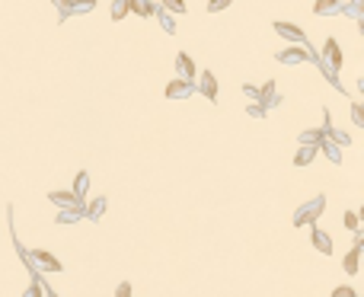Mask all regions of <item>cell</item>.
Wrapping results in <instances>:
<instances>
[{"label": "cell", "instance_id": "6", "mask_svg": "<svg viewBox=\"0 0 364 297\" xmlns=\"http://www.w3.org/2000/svg\"><path fill=\"white\" fill-rule=\"evenodd\" d=\"M86 186H90V176H86V173H77V179H73V195H83L86 192Z\"/></svg>", "mask_w": 364, "mask_h": 297}, {"label": "cell", "instance_id": "13", "mask_svg": "<svg viewBox=\"0 0 364 297\" xmlns=\"http://www.w3.org/2000/svg\"><path fill=\"white\" fill-rule=\"evenodd\" d=\"M345 224L352 227V230H358V214H345Z\"/></svg>", "mask_w": 364, "mask_h": 297}, {"label": "cell", "instance_id": "16", "mask_svg": "<svg viewBox=\"0 0 364 297\" xmlns=\"http://www.w3.org/2000/svg\"><path fill=\"white\" fill-rule=\"evenodd\" d=\"M166 10H173V13H182V10H185V6H182L179 0H170V6H166Z\"/></svg>", "mask_w": 364, "mask_h": 297}, {"label": "cell", "instance_id": "12", "mask_svg": "<svg viewBox=\"0 0 364 297\" xmlns=\"http://www.w3.org/2000/svg\"><path fill=\"white\" fill-rule=\"evenodd\" d=\"M26 297H42V281H36V285L29 288V294H26Z\"/></svg>", "mask_w": 364, "mask_h": 297}, {"label": "cell", "instance_id": "3", "mask_svg": "<svg viewBox=\"0 0 364 297\" xmlns=\"http://www.w3.org/2000/svg\"><path fill=\"white\" fill-rule=\"evenodd\" d=\"M176 67H179V74H185V80L195 77V64H192V58H188V55H179L176 58Z\"/></svg>", "mask_w": 364, "mask_h": 297}, {"label": "cell", "instance_id": "2", "mask_svg": "<svg viewBox=\"0 0 364 297\" xmlns=\"http://www.w3.org/2000/svg\"><path fill=\"white\" fill-rule=\"evenodd\" d=\"M326 58H329V64H332V67H342V51H339V45H335V38H329V42H326Z\"/></svg>", "mask_w": 364, "mask_h": 297}, {"label": "cell", "instance_id": "1", "mask_svg": "<svg viewBox=\"0 0 364 297\" xmlns=\"http://www.w3.org/2000/svg\"><path fill=\"white\" fill-rule=\"evenodd\" d=\"M29 259H38L45 268H58V272H61V262H58L51 253H45V249H32V256H29Z\"/></svg>", "mask_w": 364, "mask_h": 297}, {"label": "cell", "instance_id": "15", "mask_svg": "<svg viewBox=\"0 0 364 297\" xmlns=\"http://www.w3.org/2000/svg\"><path fill=\"white\" fill-rule=\"evenodd\" d=\"M118 297H131V285H128V281H125V285H118Z\"/></svg>", "mask_w": 364, "mask_h": 297}, {"label": "cell", "instance_id": "11", "mask_svg": "<svg viewBox=\"0 0 364 297\" xmlns=\"http://www.w3.org/2000/svg\"><path fill=\"white\" fill-rule=\"evenodd\" d=\"M313 243H316V246L323 249V253H329V240L323 237V230H313Z\"/></svg>", "mask_w": 364, "mask_h": 297}, {"label": "cell", "instance_id": "4", "mask_svg": "<svg viewBox=\"0 0 364 297\" xmlns=\"http://www.w3.org/2000/svg\"><path fill=\"white\" fill-rule=\"evenodd\" d=\"M278 32H281V36H291V38H297V42H303V32H300L294 23H278Z\"/></svg>", "mask_w": 364, "mask_h": 297}, {"label": "cell", "instance_id": "20", "mask_svg": "<svg viewBox=\"0 0 364 297\" xmlns=\"http://www.w3.org/2000/svg\"><path fill=\"white\" fill-rule=\"evenodd\" d=\"M51 297H55V294H51Z\"/></svg>", "mask_w": 364, "mask_h": 297}, {"label": "cell", "instance_id": "19", "mask_svg": "<svg viewBox=\"0 0 364 297\" xmlns=\"http://www.w3.org/2000/svg\"><path fill=\"white\" fill-rule=\"evenodd\" d=\"M352 118H355V125H361V106H355V109H352Z\"/></svg>", "mask_w": 364, "mask_h": 297}, {"label": "cell", "instance_id": "10", "mask_svg": "<svg viewBox=\"0 0 364 297\" xmlns=\"http://www.w3.org/2000/svg\"><path fill=\"white\" fill-rule=\"evenodd\" d=\"M48 198L55 201V205H77V198H71V195H58V192H51ZM77 208H80V205H77Z\"/></svg>", "mask_w": 364, "mask_h": 297}, {"label": "cell", "instance_id": "5", "mask_svg": "<svg viewBox=\"0 0 364 297\" xmlns=\"http://www.w3.org/2000/svg\"><path fill=\"white\" fill-rule=\"evenodd\" d=\"M188 90H192V86H188L185 80H176V83H170V90H166V96H188Z\"/></svg>", "mask_w": 364, "mask_h": 297}, {"label": "cell", "instance_id": "14", "mask_svg": "<svg viewBox=\"0 0 364 297\" xmlns=\"http://www.w3.org/2000/svg\"><path fill=\"white\" fill-rule=\"evenodd\" d=\"M332 297H358V294H355V291H352V288H339V291H335Z\"/></svg>", "mask_w": 364, "mask_h": 297}, {"label": "cell", "instance_id": "8", "mask_svg": "<svg viewBox=\"0 0 364 297\" xmlns=\"http://www.w3.org/2000/svg\"><path fill=\"white\" fill-rule=\"evenodd\" d=\"M201 80H205V83H201V90H205V96H218V83H214V77H211V74H205V77H201Z\"/></svg>", "mask_w": 364, "mask_h": 297}, {"label": "cell", "instance_id": "17", "mask_svg": "<svg viewBox=\"0 0 364 297\" xmlns=\"http://www.w3.org/2000/svg\"><path fill=\"white\" fill-rule=\"evenodd\" d=\"M227 0H214V3H208V10H224Z\"/></svg>", "mask_w": 364, "mask_h": 297}, {"label": "cell", "instance_id": "9", "mask_svg": "<svg viewBox=\"0 0 364 297\" xmlns=\"http://www.w3.org/2000/svg\"><path fill=\"white\" fill-rule=\"evenodd\" d=\"M313 157H316V147H313V150H310V147H303V150L297 153V160H294V163H297V166H303V163H310Z\"/></svg>", "mask_w": 364, "mask_h": 297}, {"label": "cell", "instance_id": "7", "mask_svg": "<svg viewBox=\"0 0 364 297\" xmlns=\"http://www.w3.org/2000/svg\"><path fill=\"white\" fill-rule=\"evenodd\" d=\"M345 272H348V275H355V272H358V246H355L352 253L345 256Z\"/></svg>", "mask_w": 364, "mask_h": 297}, {"label": "cell", "instance_id": "18", "mask_svg": "<svg viewBox=\"0 0 364 297\" xmlns=\"http://www.w3.org/2000/svg\"><path fill=\"white\" fill-rule=\"evenodd\" d=\"M103 205H106V201H103V198H99V201H93V208H90V214H99V211H103Z\"/></svg>", "mask_w": 364, "mask_h": 297}]
</instances>
